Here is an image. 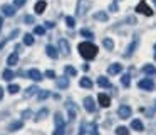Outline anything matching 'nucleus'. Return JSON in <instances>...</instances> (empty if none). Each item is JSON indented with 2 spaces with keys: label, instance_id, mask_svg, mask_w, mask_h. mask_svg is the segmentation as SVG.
Returning <instances> with one entry per match:
<instances>
[{
  "label": "nucleus",
  "instance_id": "obj_10",
  "mask_svg": "<svg viewBox=\"0 0 156 135\" xmlns=\"http://www.w3.org/2000/svg\"><path fill=\"white\" fill-rule=\"evenodd\" d=\"M27 75H29V78H32V80H35V82L42 80V74L37 70V68H30V70L27 72Z\"/></svg>",
  "mask_w": 156,
  "mask_h": 135
},
{
  "label": "nucleus",
  "instance_id": "obj_40",
  "mask_svg": "<svg viewBox=\"0 0 156 135\" xmlns=\"http://www.w3.org/2000/svg\"><path fill=\"white\" fill-rule=\"evenodd\" d=\"M52 135H66V128H64V125H62V127H57L55 128V132Z\"/></svg>",
  "mask_w": 156,
  "mask_h": 135
},
{
  "label": "nucleus",
  "instance_id": "obj_12",
  "mask_svg": "<svg viewBox=\"0 0 156 135\" xmlns=\"http://www.w3.org/2000/svg\"><path fill=\"white\" fill-rule=\"evenodd\" d=\"M45 7H47V4H45L44 0H39L37 4H35V14H44V10H45Z\"/></svg>",
  "mask_w": 156,
  "mask_h": 135
},
{
  "label": "nucleus",
  "instance_id": "obj_50",
  "mask_svg": "<svg viewBox=\"0 0 156 135\" xmlns=\"http://www.w3.org/2000/svg\"><path fill=\"white\" fill-rule=\"evenodd\" d=\"M153 2H154V5H156V0H153Z\"/></svg>",
  "mask_w": 156,
  "mask_h": 135
},
{
  "label": "nucleus",
  "instance_id": "obj_35",
  "mask_svg": "<svg viewBox=\"0 0 156 135\" xmlns=\"http://www.w3.org/2000/svg\"><path fill=\"white\" fill-rule=\"evenodd\" d=\"M19 90H20V87H19V85H15V84L9 85V92H10V94H17Z\"/></svg>",
  "mask_w": 156,
  "mask_h": 135
},
{
  "label": "nucleus",
  "instance_id": "obj_19",
  "mask_svg": "<svg viewBox=\"0 0 156 135\" xmlns=\"http://www.w3.org/2000/svg\"><path fill=\"white\" fill-rule=\"evenodd\" d=\"M108 14L106 12H96L94 14V20H99V22H108Z\"/></svg>",
  "mask_w": 156,
  "mask_h": 135
},
{
  "label": "nucleus",
  "instance_id": "obj_41",
  "mask_svg": "<svg viewBox=\"0 0 156 135\" xmlns=\"http://www.w3.org/2000/svg\"><path fill=\"white\" fill-rule=\"evenodd\" d=\"M19 34H20V30H19V28H15V30H14V32H12V34H10V35H9V37H7V38H9V40H14V38H15V37H17V35H19Z\"/></svg>",
  "mask_w": 156,
  "mask_h": 135
},
{
  "label": "nucleus",
  "instance_id": "obj_3",
  "mask_svg": "<svg viewBox=\"0 0 156 135\" xmlns=\"http://www.w3.org/2000/svg\"><path fill=\"white\" fill-rule=\"evenodd\" d=\"M136 12L138 14H143V15H146V17H151L153 15V10L148 7V4H146V0H141L138 5H136Z\"/></svg>",
  "mask_w": 156,
  "mask_h": 135
},
{
  "label": "nucleus",
  "instance_id": "obj_38",
  "mask_svg": "<svg viewBox=\"0 0 156 135\" xmlns=\"http://www.w3.org/2000/svg\"><path fill=\"white\" fill-rule=\"evenodd\" d=\"M24 22H25L27 25H32V24L35 22V18L32 17V15H25V17H24Z\"/></svg>",
  "mask_w": 156,
  "mask_h": 135
},
{
  "label": "nucleus",
  "instance_id": "obj_52",
  "mask_svg": "<svg viewBox=\"0 0 156 135\" xmlns=\"http://www.w3.org/2000/svg\"><path fill=\"white\" fill-rule=\"evenodd\" d=\"M0 27H2V24H0Z\"/></svg>",
  "mask_w": 156,
  "mask_h": 135
},
{
  "label": "nucleus",
  "instance_id": "obj_51",
  "mask_svg": "<svg viewBox=\"0 0 156 135\" xmlns=\"http://www.w3.org/2000/svg\"><path fill=\"white\" fill-rule=\"evenodd\" d=\"M154 50H156V44H154Z\"/></svg>",
  "mask_w": 156,
  "mask_h": 135
},
{
  "label": "nucleus",
  "instance_id": "obj_15",
  "mask_svg": "<svg viewBox=\"0 0 156 135\" xmlns=\"http://www.w3.org/2000/svg\"><path fill=\"white\" fill-rule=\"evenodd\" d=\"M57 87L62 88V90H64V88H67L69 87V78L67 77H59L57 78Z\"/></svg>",
  "mask_w": 156,
  "mask_h": 135
},
{
  "label": "nucleus",
  "instance_id": "obj_20",
  "mask_svg": "<svg viewBox=\"0 0 156 135\" xmlns=\"http://www.w3.org/2000/svg\"><path fill=\"white\" fill-rule=\"evenodd\" d=\"M98 85H99V87H102V88H109V87H111V82H109L106 77H99L98 78Z\"/></svg>",
  "mask_w": 156,
  "mask_h": 135
},
{
  "label": "nucleus",
  "instance_id": "obj_27",
  "mask_svg": "<svg viewBox=\"0 0 156 135\" xmlns=\"http://www.w3.org/2000/svg\"><path fill=\"white\" fill-rule=\"evenodd\" d=\"M47 97H51V92H49V90H41V92L37 94V98H39V100H45Z\"/></svg>",
  "mask_w": 156,
  "mask_h": 135
},
{
  "label": "nucleus",
  "instance_id": "obj_47",
  "mask_svg": "<svg viewBox=\"0 0 156 135\" xmlns=\"http://www.w3.org/2000/svg\"><path fill=\"white\" fill-rule=\"evenodd\" d=\"M45 28H54V24L52 22H45Z\"/></svg>",
  "mask_w": 156,
  "mask_h": 135
},
{
  "label": "nucleus",
  "instance_id": "obj_21",
  "mask_svg": "<svg viewBox=\"0 0 156 135\" xmlns=\"http://www.w3.org/2000/svg\"><path fill=\"white\" fill-rule=\"evenodd\" d=\"M45 52H47V55H49L51 58H57V57H59L57 50H55V48L52 47V45H47V47H45Z\"/></svg>",
  "mask_w": 156,
  "mask_h": 135
},
{
  "label": "nucleus",
  "instance_id": "obj_39",
  "mask_svg": "<svg viewBox=\"0 0 156 135\" xmlns=\"http://www.w3.org/2000/svg\"><path fill=\"white\" fill-rule=\"evenodd\" d=\"M22 122H14V123H10V130H19V128H22Z\"/></svg>",
  "mask_w": 156,
  "mask_h": 135
},
{
  "label": "nucleus",
  "instance_id": "obj_11",
  "mask_svg": "<svg viewBox=\"0 0 156 135\" xmlns=\"http://www.w3.org/2000/svg\"><path fill=\"white\" fill-rule=\"evenodd\" d=\"M121 70H122V65L121 64H111L108 67V74L109 75H116V74H119Z\"/></svg>",
  "mask_w": 156,
  "mask_h": 135
},
{
  "label": "nucleus",
  "instance_id": "obj_25",
  "mask_svg": "<svg viewBox=\"0 0 156 135\" xmlns=\"http://www.w3.org/2000/svg\"><path fill=\"white\" fill-rule=\"evenodd\" d=\"M14 77H15V75H14V72H12V70H5L4 74H2V78H4V80H7V82H10Z\"/></svg>",
  "mask_w": 156,
  "mask_h": 135
},
{
  "label": "nucleus",
  "instance_id": "obj_7",
  "mask_svg": "<svg viewBox=\"0 0 156 135\" xmlns=\"http://www.w3.org/2000/svg\"><path fill=\"white\" fill-rule=\"evenodd\" d=\"M84 108L89 112V114L96 112V104H94V98H92V97H86V98H84Z\"/></svg>",
  "mask_w": 156,
  "mask_h": 135
},
{
  "label": "nucleus",
  "instance_id": "obj_44",
  "mask_svg": "<svg viewBox=\"0 0 156 135\" xmlns=\"http://www.w3.org/2000/svg\"><path fill=\"white\" fill-rule=\"evenodd\" d=\"M25 2H27V0H15V7H22Z\"/></svg>",
  "mask_w": 156,
  "mask_h": 135
},
{
  "label": "nucleus",
  "instance_id": "obj_17",
  "mask_svg": "<svg viewBox=\"0 0 156 135\" xmlns=\"http://www.w3.org/2000/svg\"><path fill=\"white\" fill-rule=\"evenodd\" d=\"M136 47H138V38H134V40H133V44L128 47V50L124 52V57H131V54L136 50Z\"/></svg>",
  "mask_w": 156,
  "mask_h": 135
},
{
  "label": "nucleus",
  "instance_id": "obj_9",
  "mask_svg": "<svg viewBox=\"0 0 156 135\" xmlns=\"http://www.w3.org/2000/svg\"><path fill=\"white\" fill-rule=\"evenodd\" d=\"M59 48H61V52L64 55H67L69 52H71V45H69V42L66 40V38H61V40H59Z\"/></svg>",
  "mask_w": 156,
  "mask_h": 135
},
{
  "label": "nucleus",
  "instance_id": "obj_29",
  "mask_svg": "<svg viewBox=\"0 0 156 135\" xmlns=\"http://www.w3.org/2000/svg\"><path fill=\"white\" fill-rule=\"evenodd\" d=\"M55 127H62L64 125V118H62V115L61 114H55Z\"/></svg>",
  "mask_w": 156,
  "mask_h": 135
},
{
  "label": "nucleus",
  "instance_id": "obj_22",
  "mask_svg": "<svg viewBox=\"0 0 156 135\" xmlns=\"http://www.w3.org/2000/svg\"><path fill=\"white\" fill-rule=\"evenodd\" d=\"M64 74L69 75V77H76V75H77V70H76L74 67H71V65H67V67H64Z\"/></svg>",
  "mask_w": 156,
  "mask_h": 135
},
{
  "label": "nucleus",
  "instance_id": "obj_2",
  "mask_svg": "<svg viewBox=\"0 0 156 135\" xmlns=\"http://www.w3.org/2000/svg\"><path fill=\"white\" fill-rule=\"evenodd\" d=\"M91 0H79L77 2V10H76V14L79 15V17H84L86 14H87V10L91 8Z\"/></svg>",
  "mask_w": 156,
  "mask_h": 135
},
{
  "label": "nucleus",
  "instance_id": "obj_34",
  "mask_svg": "<svg viewBox=\"0 0 156 135\" xmlns=\"http://www.w3.org/2000/svg\"><path fill=\"white\" fill-rule=\"evenodd\" d=\"M89 133H91V135H99L98 125H96V123H91V125H89Z\"/></svg>",
  "mask_w": 156,
  "mask_h": 135
},
{
  "label": "nucleus",
  "instance_id": "obj_4",
  "mask_svg": "<svg viewBox=\"0 0 156 135\" xmlns=\"http://www.w3.org/2000/svg\"><path fill=\"white\" fill-rule=\"evenodd\" d=\"M66 108H67V117H69V120H74V118L77 117V107H76V104L69 100L67 104H66Z\"/></svg>",
  "mask_w": 156,
  "mask_h": 135
},
{
  "label": "nucleus",
  "instance_id": "obj_1",
  "mask_svg": "<svg viewBox=\"0 0 156 135\" xmlns=\"http://www.w3.org/2000/svg\"><path fill=\"white\" fill-rule=\"evenodd\" d=\"M77 50L81 54V57L86 58V60H92L98 55V47L94 44H91V42H82V44H79Z\"/></svg>",
  "mask_w": 156,
  "mask_h": 135
},
{
  "label": "nucleus",
  "instance_id": "obj_14",
  "mask_svg": "<svg viewBox=\"0 0 156 135\" xmlns=\"http://www.w3.org/2000/svg\"><path fill=\"white\" fill-rule=\"evenodd\" d=\"M2 12H4V15H7V17H12V15H15V7H12V5H4V7H2Z\"/></svg>",
  "mask_w": 156,
  "mask_h": 135
},
{
  "label": "nucleus",
  "instance_id": "obj_37",
  "mask_svg": "<svg viewBox=\"0 0 156 135\" xmlns=\"http://www.w3.org/2000/svg\"><path fill=\"white\" fill-rule=\"evenodd\" d=\"M34 34H35V35H44V34H45V28L41 27V25H37V27L34 28Z\"/></svg>",
  "mask_w": 156,
  "mask_h": 135
},
{
  "label": "nucleus",
  "instance_id": "obj_45",
  "mask_svg": "<svg viewBox=\"0 0 156 135\" xmlns=\"http://www.w3.org/2000/svg\"><path fill=\"white\" fill-rule=\"evenodd\" d=\"M86 133V123L81 125V128H79V135H84Z\"/></svg>",
  "mask_w": 156,
  "mask_h": 135
},
{
  "label": "nucleus",
  "instance_id": "obj_18",
  "mask_svg": "<svg viewBox=\"0 0 156 135\" xmlns=\"http://www.w3.org/2000/svg\"><path fill=\"white\" fill-rule=\"evenodd\" d=\"M17 62H19V52H15V54L9 55V58H7V64L10 65V67H14V65H17Z\"/></svg>",
  "mask_w": 156,
  "mask_h": 135
},
{
  "label": "nucleus",
  "instance_id": "obj_23",
  "mask_svg": "<svg viewBox=\"0 0 156 135\" xmlns=\"http://www.w3.org/2000/svg\"><path fill=\"white\" fill-rule=\"evenodd\" d=\"M37 90H39V88H37V87H35V85H32V87H29V88H27V90H25V94H24V97H25V98H29V97H32V95H35V94H37Z\"/></svg>",
  "mask_w": 156,
  "mask_h": 135
},
{
  "label": "nucleus",
  "instance_id": "obj_26",
  "mask_svg": "<svg viewBox=\"0 0 156 135\" xmlns=\"http://www.w3.org/2000/svg\"><path fill=\"white\" fill-rule=\"evenodd\" d=\"M102 45H104L108 50H112V48H114V42H112L111 38H104V40H102Z\"/></svg>",
  "mask_w": 156,
  "mask_h": 135
},
{
  "label": "nucleus",
  "instance_id": "obj_5",
  "mask_svg": "<svg viewBox=\"0 0 156 135\" xmlns=\"http://www.w3.org/2000/svg\"><path fill=\"white\" fill-rule=\"evenodd\" d=\"M138 87L141 88V90H153L154 88V82L151 80V78H143V80L138 82Z\"/></svg>",
  "mask_w": 156,
  "mask_h": 135
},
{
  "label": "nucleus",
  "instance_id": "obj_13",
  "mask_svg": "<svg viewBox=\"0 0 156 135\" xmlns=\"http://www.w3.org/2000/svg\"><path fill=\"white\" fill-rule=\"evenodd\" d=\"M131 128H133V130H136V132H143V130H144V127H143V122L138 120V118L131 122Z\"/></svg>",
  "mask_w": 156,
  "mask_h": 135
},
{
  "label": "nucleus",
  "instance_id": "obj_16",
  "mask_svg": "<svg viewBox=\"0 0 156 135\" xmlns=\"http://www.w3.org/2000/svg\"><path fill=\"white\" fill-rule=\"evenodd\" d=\"M79 85H81L82 88H92V80L87 77H82L81 80H79Z\"/></svg>",
  "mask_w": 156,
  "mask_h": 135
},
{
  "label": "nucleus",
  "instance_id": "obj_28",
  "mask_svg": "<svg viewBox=\"0 0 156 135\" xmlns=\"http://www.w3.org/2000/svg\"><path fill=\"white\" fill-rule=\"evenodd\" d=\"M129 82H131V78H129V74H124V75L121 77V84L124 85L126 88H128V87H129Z\"/></svg>",
  "mask_w": 156,
  "mask_h": 135
},
{
  "label": "nucleus",
  "instance_id": "obj_36",
  "mask_svg": "<svg viewBox=\"0 0 156 135\" xmlns=\"http://www.w3.org/2000/svg\"><path fill=\"white\" fill-rule=\"evenodd\" d=\"M66 24H67V27H69V28H74L76 20H74L72 17H66Z\"/></svg>",
  "mask_w": 156,
  "mask_h": 135
},
{
  "label": "nucleus",
  "instance_id": "obj_31",
  "mask_svg": "<svg viewBox=\"0 0 156 135\" xmlns=\"http://www.w3.org/2000/svg\"><path fill=\"white\" fill-rule=\"evenodd\" d=\"M116 135H129V130L126 127H118L116 128Z\"/></svg>",
  "mask_w": 156,
  "mask_h": 135
},
{
  "label": "nucleus",
  "instance_id": "obj_48",
  "mask_svg": "<svg viewBox=\"0 0 156 135\" xmlns=\"http://www.w3.org/2000/svg\"><path fill=\"white\" fill-rule=\"evenodd\" d=\"M2 98H4V88L0 87V100H2Z\"/></svg>",
  "mask_w": 156,
  "mask_h": 135
},
{
  "label": "nucleus",
  "instance_id": "obj_32",
  "mask_svg": "<svg viewBox=\"0 0 156 135\" xmlns=\"http://www.w3.org/2000/svg\"><path fill=\"white\" fill-rule=\"evenodd\" d=\"M81 35H82V37H86V38H92V37H94V34H92L91 30H87V28H82Z\"/></svg>",
  "mask_w": 156,
  "mask_h": 135
},
{
  "label": "nucleus",
  "instance_id": "obj_49",
  "mask_svg": "<svg viewBox=\"0 0 156 135\" xmlns=\"http://www.w3.org/2000/svg\"><path fill=\"white\" fill-rule=\"evenodd\" d=\"M0 24H2V17H0Z\"/></svg>",
  "mask_w": 156,
  "mask_h": 135
},
{
  "label": "nucleus",
  "instance_id": "obj_6",
  "mask_svg": "<svg viewBox=\"0 0 156 135\" xmlns=\"http://www.w3.org/2000/svg\"><path fill=\"white\" fill-rule=\"evenodd\" d=\"M118 115H119V118H122V120L129 118L131 117V107H129V105H121V107L118 108Z\"/></svg>",
  "mask_w": 156,
  "mask_h": 135
},
{
  "label": "nucleus",
  "instance_id": "obj_33",
  "mask_svg": "<svg viewBox=\"0 0 156 135\" xmlns=\"http://www.w3.org/2000/svg\"><path fill=\"white\" fill-rule=\"evenodd\" d=\"M45 115H49V110H47V108H42V110L39 112L37 115H35V120H39V118H44Z\"/></svg>",
  "mask_w": 156,
  "mask_h": 135
},
{
  "label": "nucleus",
  "instance_id": "obj_24",
  "mask_svg": "<svg viewBox=\"0 0 156 135\" xmlns=\"http://www.w3.org/2000/svg\"><path fill=\"white\" fill-rule=\"evenodd\" d=\"M143 72H144L146 75H154L156 67H153V65H144V67H143Z\"/></svg>",
  "mask_w": 156,
  "mask_h": 135
},
{
  "label": "nucleus",
  "instance_id": "obj_53",
  "mask_svg": "<svg viewBox=\"0 0 156 135\" xmlns=\"http://www.w3.org/2000/svg\"><path fill=\"white\" fill-rule=\"evenodd\" d=\"M154 58H156V55H154Z\"/></svg>",
  "mask_w": 156,
  "mask_h": 135
},
{
  "label": "nucleus",
  "instance_id": "obj_30",
  "mask_svg": "<svg viewBox=\"0 0 156 135\" xmlns=\"http://www.w3.org/2000/svg\"><path fill=\"white\" fill-rule=\"evenodd\" d=\"M24 44L25 45H32V44H34V37H32L30 34H25L24 35Z\"/></svg>",
  "mask_w": 156,
  "mask_h": 135
},
{
  "label": "nucleus",
  "instance_id": "obj_46",
  "mask_svg": "<svg viewBox=\"0 0 156 135\" xmlns=\"http://www.w3.org/2000/svg\"><path fill=\"white\" fill-rule=\"evenodd\" d=\"M30 115H32V110H25L24 114H22V117H24V118H29Z\"/></svg>",
  "mask_w": 156,
  "mask_h": 135
},
{
  "label": "nucleus",
  "instance_id": "obj_42",
  "mask_svg": "<svg viewBox=\"0 0 156 135\" xmlns=\"http://www.w3.org/2000/svg\"><path fill=\"white\" fill-rule=\"evenodd\" d=\"M45 77L47 78H55V72L54 70H47L45 72Z\"/></svg>",
  "mask_w": 156,
  "mask_h": 135
},
{
  "label": "nucleus",
  "instance_id": "obj_8",
  "mask_svg": "<svg viewBox=\"0 0 156 135\" xmlns=\"http://www.w3.org/2000/svg\"><path fill=\"white\" fill-rule=\"evenodd\" d=\"M98 100H99V105L104 107V108H108L109 105H111V98H109L106 94H99L98 95Z\"/></svg>",
  "mask_w": 156,
  "mask_h": 135
},
{
  "label": "nucleus",
  "instance_id": "obj_43",
  "mask_svg": "<svg viewBox=\"0 0 156 135\" xmlns=\"http://www.w3.org/2000/svg\"><path fill=\"white\" fill-rule=\"evenodd\" d=\"M109 10H111V12H118V4H116V2H112L111 7H109Z\"/></svg>",
  "mask_w": 156,
  "mask_h": 135
}]
</instances>
